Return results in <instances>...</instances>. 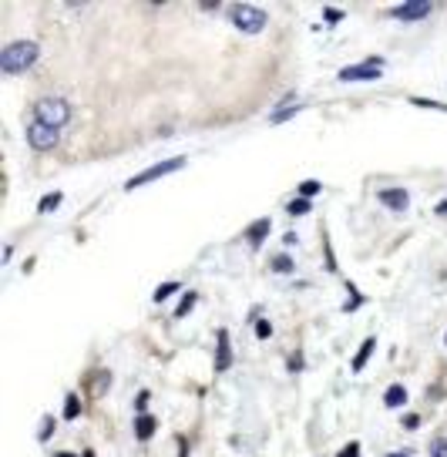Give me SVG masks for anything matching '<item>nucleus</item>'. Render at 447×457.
I'll return each instance as SVG.
<instances>
[{
	"instance_id": "nucleus-1",
	"label": "nucleus",
	"mask_w": 447,
	"mask_h": 457,
	"mask_svg": "<svg viewBox=\"0 0 447 457\" xmlns=\"http://www.w3.org/2000/svg\"><path fill=\"white\" fill-rule=\"evenodd\" d=\"M41 58V47L34 41H14L0 51V71L3 74H24Z\"/></svg>"
},
{
	"instance_id": "nucleus-2",
	"label": "nucleus",
	"mask_w": 447,
	"mask_h": 457,
	"mask_svg": "<svg viewBox=\"0 0 447 457\" xmlns=\"http://www.w3.org/2000/svg\"><path fill=\"white\" fill-rule=\"evenodd\" d=\"M34 122L61 131L64 124L71 122V104H67L64 98H41V101L34 104Z\"/></svg>"
},
{
	"instance_id": "nucleus-3",
	"label": "nucleus",
	"mask_w": 447,
	"mask_h": 457,
	"mask_svg": "<svg viewBox=\"0 0 447 457\" xmlns=\"http://www.w3.org/2000/svg\"><path fill=\"white\" fill-rule=\"evenodd\" d=\"M229 21L239 27V31H246V34H259L262 27H266V10L262 7H253V3H232L229 7Z\"/></svg>"
},
{
	"instance_id": "nucleus-4",
	"label": "nucleus",
	"mask_w": 447,
	"mask_h": 457,
	"mask_svg": "<svg viewBox=\"0 0 447 457\" xmlns=\"http://www.w3.org/2000/svg\"><path fill=\"white\" fill-rule=\"evenodd\" d=\"M179 168H185V158H168V161H159V165H152V168H145V172L131 175V179L125 182V188H128V192H135V188L155 182V179H165V175H172V172H179Z\"/></svg>"
},
{
	"instance_id": "nucleus-5",
	"label": "nucleus",
	"mask_w": 447,
	"mask_h": 457,
	"mask_svg": "<svg viewBox=\"0 0 447 457\" xmlns=\"http://www.w3.org/2000/svg\"><path fill=\"white\" fill-rule=\"evenodd\" d=\"M383 58H367V61H360V64H350V67H340V81L343 85H350V81H377L383 74Z\"/></svg>"
},
{
	"instance_id": "nucleus-6",
	"label": "nucleus",
	"mask_w": 447,
	"mask_h": 457,
	"mask_svg": "<svg viewBox=\"0 0 447 457\" xmlns=\"http://www.w3.org/2000/svg\"><path fill=\"white\" fill-rule=\"evenodd\" d=\"M58 142H61L58 128H47V124H41V122L27 124V145H31L34 152H51V148H58Z\"/></svg>"
},
{
	"instance_id": "nucleus-7",
	"label": "nucleus",
	"mask_w": 447,
	"mask_h": 457,
	"mask_svg": "<svg viewBox=\"0 0 447 457\" xmlns=\"http://www.w3.org/2000/svg\"><path fill=\"white\" fill-rule=\"evenodd\" d=\"M431 10H434L431 0H404V3L390 7L387 14H390L393 21H424V17H431Z\"/></svg>"
},
{
	"instance_id": "nucleus-8",
	"label": "nucleus",
	"mask_w": 447,
	"mask_h": 457,
	"mask_svg": "<svg viewBox=\"0 0 447 457\" xmlns=\"http://www.w3.org/2000/svg\"><path fill=\"white\" fill-rule=\"evenodd\" d=\"M377 202L387 205L390 212H400V215L411 209V195H407V188H380V192H377Z\"/></svg>"
},
{
	"instance_id": "nucleus-9",
	"label": "nucleus",
	"mask_w": 447,
	"mask_h": 457,
	"mask_svg": "<svg viewBox=\"0 0 447 457\" xmlns=\"http://www.w3.org/2000/svg\"><path fill=\"white\" fill-rule=\"evenodd\" d=\"M269 232H273V222H269V215H262V219H255L253 225L246 229V243L253 245V249H259V245L269 239Z\"/></svg>"
},
{
	"instance_id": "nucleus-10",
	"label": "nucleus",
	"mask_w": 447,
	"mask_h": 457,
	"mask_svg": "<svg viewBox=\"0 0 447 457\" xmlns=\"http://www.w3.org/2000/svg\"><path fill=\"white\" fill-rule=\"evenodd\" d=\"M219 339V350H216V373H225L232 366V346H229V330H219L216 333Z\"/></svg>"
},
{
	"instance_id": "nucleus-11",
	"label": "nucleus",
	"mask_w": 447,
	"mask_h": 457,
	"mask_svg": "<svg viewBox=\"0 0 447 457\" xmlns=\"http://www.w3.org/2000/svg\"><path fill=\"white\" fill-rule=\"evenodd\" d=\"M299 111H303V108H299L296 94H286V98H283V104H279V108L269 115V124H283V122H289L293 115H299Z\"/></svg>"
},
{
	"instance_id": "nucleus-12",
	"label": "nucleus",
	"mask_w": 447,
	"mask_h": 457,
	"mask_svg": "<svg viewBox=\"0 0 447 457\" xmlns=\"http://www.w3.org/2000/svg\"><path fill=\"white\" fill-rule=\"evenodd\" d=\"M374 350H377V339H374V336H367V339L360 343V350H356V357H353V364H350L353 373H360V370L367 366V360L374 357Z\"/></svg>"
},
{
	"instance_id": "nucleus-13",
	"label": "nucleus",
	"mask_w": 447,
	"mask_h": 457,
	"mask_svg": "<svg viewBox=\"0 0 447 457\" xmlns=\"http://www.w3.org/2000/svg\"><path fill=\"white\" fill-rule=\"evenodd\" d=\"M407 403V390H404V383H390L387 387V394H383V407L387 410H400Z\"/></svg>"
},
{
	"instance_id": "nucleus-14",
	"label": "nucleus",
	"mask_w": 447,
	"mask_h": 457,
	"mask_svg": "<svg viewBox=\"0 0 447 457\" xmlns=\"http://www.w3.org/2000/svg\"><path fill=\"white\" fill-rule=\"evenodd\" d=\"M155 430H159V421H155L152 414H138V417H135V437H138V441H152Z\"/></svg>"
},
{
	"instance_id": "nucleus-15",
	"label": "nucleus",
	"mask_w": 447,
	"mask_h": 457,
	"mask_svg": "<svg viewBox=\"0 0 447 457\" xmlns=\"http://www.w3.org/2000/svg\"><path fill=\"white\" fill-rule=\"evenodd\" d=\"M61 202H64V192H47V195H44L41 202H37V212H41V215L54 212V209H58Z\"/></svg>"
},
{
	"instance_id": "nucleus-16",
	"label": "nucleus",
	"mask_w": 447,
	"mask_h": 457,
	"mask_svg": "<svg viewBox=\"0 0 447 457\" xmlns=\"http://www.w3.org/2000/svg\"><path fill=\"white\" fill-rule=\"evenodd\" d=\"M269 266H273V273H279V276H289V273H293V269H296V263L289 259L286 252H279V256H273V259H269Z\"/></svg>"
},
{
	"instance_id": "nucleus-17",
	"label": "nucleus",
	"mask_w": 447,
	"mask_h": 457,
	"mask_svg": "<svg viewBox=\"0 0 447 457\" xmlns=\"http://www.w3.org/2000/svg\"><path fill=\"white\" fill-rule=\"evenodd\" d=\"M195 303H198V293H185V296H182V303H179V309H175V320H185V316H189L192 309H195Z\"/></svg>"
},
{
	"instance_id": "nucleus-18",
	"label": "nucleus",
	"mask_w": 447,
	"mask_h": 457,
	"mask_svg": "<svg viewBox=\"0 0 447 457\" xmlns=\"http://www.w3.org/2000/svg\"><path fill=\"white\" fill-rule=\"evenodd\" d=\"M78 414H81V397L67 394V400H64V421H78Z\"/></svg>"
},
{
	"instance_id": "nucleus-19",
	"label": "nucleus",
	"mask_w": 447,
	"mask_h": 457,
	"mask_svg": "<svg viewBox=\"0 0 447 457\" xmlns=\"http://www.w3.org/2000/svg\"><path fill=\"white\" fill-rule=\"evenodd\" d=\"M179 289H182V282H175V279H172V282H161L159 289L152 293V300H155V303H165V300H168L172 293H179Z\"/></svg>"
},
{
	"instance_id": "nucleus-20",
	"label": "nucleus",
	"mask_w": 447,
	"mask_h": 457,
	"mask_svg": "<svg viewBox=\"0 0 447 457\" xmlns=\"http://www.w3.org/2000/svg\"><path fill=\"white\" fill-rule=\"evenodd\" d=\"M296 192H299V199H313V195H319V192H323V185H319L317 179H306V182L296 185Z\"/></svg>"
},
{
	"instance_id": "nucleus-21",
	"label": "nucleus",
	"mask_w": 447,
	"mask_h": 457,
	"mask_svg": "<svg viewBox=\"0 0 447 457\" xmlns=\"http://www.w3.org/2000/svg\"><path fill=\"white\" fill-rule=\"evenodd\" d=\"M411 104H414V108H427V111H444L447 115V104L444 101H431V98H411Z\"/></svg>"
},
{
	"instance_id": "nucleus-22",
	"label": "nucleus",
	"mask_w": 447,
	"mask_h": 457,
	"mask_svg": "<svg viewBox=\"0 0 447 457\" xmlns=\"http://www.w3.org/2000/svg\"><path fill=\"white\" fill-rule=\"evenodd\" d=\"M347 289H350V300L343 303V313H356V309L363 306V296H360V289H356L353 282H347Z\"/></svg>"
},
{
	"instance_id": "nucleus-23",
	"label": "nucleus",
	"mask_w": 447,
	"mask_h": 457,
	"mask_svg": "<svg viewBox=\"0 0 447 457\" xmlns=\"http://www.w3.org/2000/svg\"><path fill=\"white\" fill-rule=\"evenodd\" d=\"M310 209H313V205H310V199H293V202L286 205V212L293 215V219H296V215H306Z\"/></svg>"
},
{
	"instance_id": "nucleus-24",
	"label": "nucleus",
	"mask_w": 447,
	"mask_h": 457,
	"mask_svg": "<svg viewBox=\"0 0 447 457\" xmlns=\"http://www.w3.org/2000/svg\"><path fill=\"white\" fill-rule=\"evenodd\" d=\"M51 434H54V417L47 414V417L41 421V434H37V441H41V444H47V441H51Z\"/></svg>"
},
{
	"instance_id": "nucleus-25",
	"label": "nucleus",
	"mask_w": 447,
	"mask_h": 457,
	"mask_svg": "<svg viewBox=\"0 0 447 457\" xmlns=\"http://www.w3.org/2000/svg\"><path fill=\"white\" fill-rule=\"evenodd\" d=\"M255 336H259V339H269V336H273V323H269V320H259V323H255Z\"/></svg>"
},
{
	"instance_id": "nucleus-26",
	"label": "nucleus",
	"mask_w": 447,
	"mask_h": 457,
	"mask_svg": "<svg viewBox=\"0 0 447 457\" xmlns=\"http://www.w3.org/2000/svg\"><path fill=\"white\" fill-rule=\"evenodd\" d=\"M431 457H447V437H437L431 444Z\"/></svg>"
},
{
	"instance_id": "nucleus-27",
	"label": "nucleus",
	"mask_w": 447,
	"mask_h": 457,
	"mask_svg": "<svg viewBox=\"0 0 447 457\" xmlns=\"http://www.w3.org/2000/svg\"><path fill=\"white\" fill-rule=\"evenodd\" d=\"M323 17H326L330 24H340V21H343V10H336V7H326V10H323Z\"/></svg>"
},
{
	"instance_id": "nucleus-28",
	"label": "nucleus",
	"mask_w": 447,
	"mask_h": 457,
	"mask_svg": "<svg viewBox=\"0 0 447 457\" xmlns=\"http://www.w3.org/2000/svg\"><path fill=\"white\" fill-rule=\"evenodd\" d=\"M323 249H326V269H330V273H336V259H333V249H330L326 239H323Z\"/></svg>"
},
{
	"instance_id": "nucleus-29",
	"label": "nucleus",
	"mask_w": 447,
	"mask_h": 457,
	"mask_svg": "<svg viewBox=\"0 0 447 457\" xmlns=\"http://www.w3.org/2000/svg\"><path fill=\"white\" fill-rule=\"evenodd\" d=\"M340 457H360V444H356V441H350V444L340 451Z\"/></svg>"
},
{
	"instance_id": "nucleus-30",
	"label": "nucleus",
	"mask_w": 447,
	"mask_h": 457,
	"mask_svg": "<svg viewBox=\"0 0 447 457\" xmlns=\"http://www.w3.org/2000/svg\"><path fill=\"white\" fill-rule=\"evenodd\" d=\"M145 407H148V390H141V394H138V403H135V410H138V414H145Z\"/></svg>"
},
{
	"instance_id": "nucleus-31",
	"label": "nucleus",
	"mask_w": 447,
	"mask_h": 457,
	"mask_svg": "<svg viewBox=\"0 0 447 457\" xmlns=\"http://www.w3.org/2000/svg\"><path fill=\"white\" fill-rule=\"evenodd\" d=\"M289 370H293V373H299V370H303V357H299V353H293V357H289Z\"/></svg>"
},
{
	"instance_id": "nucleus-32",
	"label": "nucleus",
	"mask_w": 447,
	"mask_h": 457,
	"mask_svg": "<svg viewBox=\"0 0 447 457\" xmlns=\"http://www.w3.org/2000/svg\"><path fill=\"white\" fill-rule=\"evenodd\" d=\"M404 427H407V430H417V427H420V417H417V414H407V417H404Z\"/></svg>"
},
{
	"instance_id": "nucleus-33",
	"label": "nucleus",
	"mask_w": 447,
	"mask_h": 457,
	"mask_svg": "<svg viewBox=\"0 0 447 457\" xmlns=\"http://www.w3.org/2000/svg\"><path fill=\"white\" fill-rule=\"evenodd\" d=\"M434 215H447V199H444V202H437V205H434Z\"/></svg>"
},
{
	"instance_id": "nucleus-34",
	"label": "nucleus",
	"mask_w": 447,
	"mask_h": 457,
	"mask_svg": "<svg viewBox=\"0 0 447 457\" xmlns=\"http://www.w3.org/2000/svg\"><path fill=\"white\" fill-rule=\"evenodd\" d=\"M54 457H78V454H67V451H58V454Z\"/></svg>"
},
{
	"instance_id": "nucleus-35",
	"label": "nucleus",
	"mask_w": 447,
	"mask_h": 457,
	"mask_svg": "<svg viewBox=\"0 0 447 457\" xmlns=\"http://www.w3.org/2000/svg\"><path fill=\"white\" fill-rule=\"evenodd\" d=\"M387 457H411V454H407V451H404V454H387Z\"/></svg>"
},
{
	"instance_id": "nucleus-36",
	"label": "nucleus",
	"mask_w": 447,
	"mask_h": 457,
	"mask_svg": "<svg viewBox=\"0 0 447 457\" xmlns=\"http://www.w3.org/2000/svg\"><path fill=\"white\" fill-rule=\"evenodd\" d=\"M84 457H95V454H91V451H84Z\"/></svg>"
},
{
	"instance_id": "nucleus-37",
	"label": "nucleus",
	"mask_w": 447,
	"mask_h": 457,
	"mask_svg": "<svg viewBox=\"0 0 447 457\" xmlns=\"http://www.w3.org/2000/svg\"><path fill=\"white\" fill-rule=\"evenodd\" d=\"M444 343H447V333H444Z\"/></svg>"
}]
</instances>
